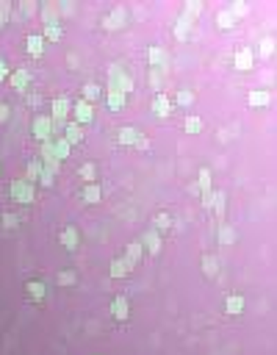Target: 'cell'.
I'll return each instance as SVG.
<instances>
[{
    "label": "cell",
    "mask_w": 277,
    "mask_h": 355,
    "mask_svg": "<svg viewBox=\"0 0 277 355\" xmlns=\"http://www.w3.org/2000/svg\"><path fill=\"white\" fill-rule=\"evenodd\" d=\"M8 192H12V197L17 200V203L28 205V203H34V194H36V186H34L30 181H25V178H22V181H14Z\"/></svg>",
    "instance_id": "6da1fadb"
},
{
    "label": "cell",
    "mask_w": 277,
    "mask_h": 355,
    "mask_svg": "<svg viewBox=\"0 0 277 355\" xmlns=\"http://www.w3.org/2000/svg\"><path fill=\"white\" fill-rule=\"evenodd\" d=\"M108 89H120L122 95H130L133 92V78L125 73H120V70H111V78H108Z\"/></svg>",
    "instance_id": "7a4b0ae2"
},
{
    "label": "cell",
    "mask_w": 277,
    "mask_h": 355,
    "mask_svg": "<svg viewBox=\"0 0 277 355\" xmlns=\"http://www.w3.org/2000/svg\"><path fill=\"white\" fill-rule=\"evenodd\" d=\"M30 131H34V136H36V139L48 142L50 133H53V120H50V117H44V114L34 117V122H30Z\"/></svg>",
    "instance_id": "3957f363"
},
{
    "label": "cell",
    "mask_w": 277,
    "mask_h": 355,
    "mask_svg": "<svg viewBox=\"0 0 277 355\" xmlns=\"http://www.w3.org/2000/svg\"><path fill=\"white\" fill-rule=\"evenodd\" d=\"M111 313H114L116 322H128V319H130V300H128L125 294H116L114 300H111Z\"/></svg>",
    "instance_id": "277c9868"
},
{
    "label": "cell",
    "mask_w": 277,
    "mask_h": 355,
    "mask_svg": "<svg viewBox=\"0 0 277 355\" xmlns=\"http://www.w3.org/2000/svg\"><path fill=\"white\" fill-rule=\"evenodd\" d=\"M142 250H147L150 255H158L161 253V233H158L156 228H150V230H144V236H142Z\"/></svg>",
    "instance_id": "5b68a950"
},
{
    "label": "cell",
    "mask_w": 277,
    "mask_h": 355,
    "mask_svg": "<svg viewBox=\"0 0 277 355\" xmlns=\"http://www.w3.org/2000/svg\"><path fill=\"white\" fill-rule=\"evenodd\" d=\"M233 64H236V70H238V73H250V70L255 67V56H252V50H250V48H241L238 53L233 56Z\"/></svg>",
    "instance_id": "8992f818"
},
{
    "label": "cell",
    "mask_w": 277,
    "mask_h": 355,
    "mask_svg": "<svg viewBox=\"0 0 277 355\" xmlns=\"http://www.w3.org/2000/svg\"><path fill=\"white\" fill-rule=\"evenodd\" d=\"M8 84H12L17 92H28V86H30V73L25 70V67H20V70H12V73H8Z\"/></svg>",
    "instance_id": "52a82bcc"
},
{
    "label": "cell",
    "mask_w": 277,
    "mask_h": 355,
    "mask_svg": "<svg viewBox=\"0 0 277 355\" xmlns=\"http://www.w3.org/2000/svg\"><path fill=\"white\" fill-rule=\"evenodd\" d=\"M72 114H75L72 122H78V125H86V122L94 120V109H92L86 100H78V103H75V106H72Z\"/></svg>",
    "instance_id": "ba28073f"
},
{
    "label": "cell",
    "mask_w": 277,
    "mask_h": 355,
    "mask_svg": "<svg viewBox=\"0 0 277 355\" xmlns=\"http://www.w3.org/2000/svg\"><path fill=\"white\" fill-rule=\"evenodd\" d=\"M152 114L156 117H169L172 114V100H169V95H164V92H158L156 97H152Z\"/></svg>",
    "instance_id": "9c48e42d"
},
{
    "label": "cell",
    "mask_w": 277,
    "mask_h": 355,
    "mask_svg": "<svg viewBox=\"0 0 277 355\" xmlns=\"http://www.w3.org/2000/svg\"><path fill=\"white\" fill-rule=\"evenodd\" d=\"M58 241H61V247H66V250H75V247H78V241H80L78 228H75V225H66V228L58 233Z\"/></svg>",
    "instance_id": "30bf717a"
},
{
    "label": "cell",
    "mask_w": 277,
    "mask_h": 355,
    "mask_svg": "<svg viewBox=\"0 0 277 355\" xmlns=\"http://www.w3.org/2000/svg\"><path fill=\"white\" fill-rule=\"evenodd\" d=\"M25 294H28L30 302H42L48 297V286L42 280H30V283H25Z\"/></svg>",
    "instance_id": "8fae6325"
},
{
    "label": "cell",
    "mask_w": 277,
    "mask_h": 355,
    "mask_svg": "<svg viewBox=\"0 0 277 355\" xmlns=\"http://www.w3.org/2000/svg\"><path fill=\"white\" fill-rule=\"evenodd\" d=\"M142 253H144V250H142V244H138V241H130V244H128L125 255H122V261L128 264V269L138 266V261H142Z\"/></svg>",
    "instance_id": "7c38bea8"
},
{
    "label": "cell",
    "mask_w": 277,
    "mask_h": 355,
    "mask_svg": "<svg viewBox=\"0 0 277 355\" xmlns=\"http://www.w3.org/2000/svg\"><path fill=\"white\" fill-rule=\"evenodd\" d=\"M50 106H53V117H50V120H53V122H64L66 114H70V100H66V97H53Z\"/></svg>",
    "instance_id": "4fadbf2b"
},
{
    "label": "cell",
    "mask_w": 277,
    "mask_h": 355,
    "mask_svg": "<svg viewBox=\"0 0 277 355\" xmlns=\"http://www.w3.org/2000/svg\"><path fill=\"white\" fill-rule=\"evenodd\" d=\"M64 139L70 142V145H80V142H84V125H78V122H66L64 125Z\"/></svg>",
    "instance_id": "5bb4252c"
},
{
    "label": "cell",
    "mask_w": 277,
    "mask_h": 355,
    "mask_svg": "<svg viewBox=\"0 0 277 355\" xmlns=\"http://www.w3.org/2000/svg\"><path fill=\"white\" fill-rule=\"evenodd\" d=\"M106 103H108L111 111H122L125 109V103H128V95H122L120 89H108L106 92Z\"/></svg>",
    "instance_id": "9a60e30c"
},
{
    "label": "cell",
    "mask_w": 277,
    "mask_h": 355,
    "mask_svg": "<svg viewBox=\"0 0 277 355\" xmlns=\"http://www.w3.org/2000/svg\"><path fill=\"white\" fill-rule=\"evenodd\" d=\"M80 197H84V203H89V205H94V203H100V197H102V189H100V183H86L84 186V192H80Z\"/></svg>",
    "instance_id": "2e32d148"
},
{
    "label": "cell",
    "mask_w": 277,
    "mask_h": 355,
    "mask_svg": "<svg viewBox=\"0 0 277 355\" xmlns=\"http://www.w3.org/2000/svg\"><path fill=\"white\" fill-rule=\"evenodd\" d=\"M236 230H233V225H219V233H216V241L219 244H224V247H230V244H236Z\"/></svg>",
    "instance_id": "e0dca14e"
},
{
    "label": "cell",
    "mask_w": 277,
    "mask_h": 355,
    "mask_svg": "<svg viewBox=\"0 0 277 355\" xmlns=\"http://www.w3.org/2000/svg\"><path fill=\"white\" fill-rule=\"evenodd\" d=\"M224 311H228L230 316H238V313L244 311V297H241V294H230L228 300H224Z\"/></svg>",
    "instance_id": "ac0fdd59"
},
{
    "label": "cell",
    "mask_w": 277,
    "mask_h": 355,
    "mask_svg": "<svg viewBox=\"0 0 277 355\" xmlns=\"http://www.w3.org/2000/svg\"><path fill=\"white\" fill-rule=\"evenodd\" d=\"M247 103L252 106V109H264V106H269V92L252 89V92H250V97H247Z\"/></svg>",
    "instance_id": "d6986e66"
},
{
    "label": "cell",
    "mask_w": 277,
    "mask_h": 355,
    "mask_svg": "<svg viewBox=\"0 0 277 355\" xmlns=\"http://www.w3.org/2000/svg\"><path fill=\"white\" fill-rule=\"evenodd\" d=\"M25 45H28V53L30 56H42L44 53V39L39 37V34H30V37L25 39Z\"/></svg>",
    "instance_id": "ffe728a7"
},
{
    "label": "cell",
    "mask_w": 277,
    "mask_h": 355,
    "mask_svg": "<svg viewBox=\"0 0 277 355\" xmlns=\"http://www.w3.org/2000/svg\"><path fill=\"white\" fill-rule=\"evenodd\" d=\"M53 150H56V158H58V161H64V158H70V153H72V145L61 136V139H56V142H53Z\"/></svg>",
    "instance_id": "44dd1931"
},
{
    "label": "cell",
    "mask_w": 277,
    "mask_h": 355,
    "mask_svg": "<svg viewBox=\"0 0 277 355\" xmlns=\"http://www.w3.org/2000/svg\"><path fill=\"white\" fill-rule=\"evenodd\" d=\"M138 136H142V133H138L136 128H120V136H116V142H120V145H136Z\"/></svg>",
    "instance_id": "7402d4cb"
},
{
    "label": "cell",
    "mask_w": 277,
    "mask_h": 355,
    "mask_svg": "<svg viewBox=\"0 0 277 355\" xmlns=\"http://www.w3.org/2000/svg\"><path fill=\"white\" fill-rule=\"evenodd\" d=\"M122 23H125V9L116 6L114 12H111L108 17H106V28H120Z\"/></svg>",
    "instance_id": "603a6c76"
},
{
    "label": "cell",
    "mask_w": 277,
    "mask_h": 355,
    "mask_svg": "<svg viewBox=\"0 0 277 355\" xmlns=\"http://www.w3.org/2000/svg\"><path fill=\"white\" fill-rule=\"evenodd\" d=\"M188 31H192V17L183 14V17L178 20V25H175V37L178 39H188Z\"/></svg>",
    "instance_id": "cb8c5ba5"
},
{
    "label": "cell",
    "mask_w": 277,
    "mask_h": 355,
    "mask_svg": "<svg viewBox=\"0 0 277 355\" xmlns=\"http://www.w3.org/2000/svg\"><path fill=\"white\" fill-rule=\"evenodd\" d=\"M39 175H42V161L39 158H34V161H28V169H25V181H39Z\"/></svg>",
    "instance_id": "d4e9b609"
},
{
    "label": "cell",
    "mask_w": 277,
    "mask_h": 355,
    "mask_svg": "<svg viewBox=\"0 0 277 355\" xmlns=\"http://www.w3.org/2000/svg\"><path fill=\"white\" fill-rule=\"evenodd\" d=\"M183 131H186V133H194V136H197V133L202 131V120H200L197 114H188L186 122H183Z\"/></svg>",
    "instance_id": "484cf974"
},
{
    "label": "cell",
    "mask_w": 277,
    "mask_h": 355,
    "mask_svg": "<svg viewBox=\"0 0 277 355\" xmlns=\"http://www.w3.org/2000/svg\"><path fill=\"white\" fill-rule=\"evenodd\" d=\"M128 272H130V269H128V264L122 258L111 261V277H116V280H120V277H128Z\"/></svg>",
    "instance_id": "4316f807"
},
{
    "label": "cell",
    "mask_w": 277,
    "mask_h": 355,
    "mask_svg": "<svg viewBox=\"0 0 277 355\" xmlns=\"http://www.w3.org/2000/svg\"><path fill=\"white\" fill-rule=\"evenodd\" d=\"M152 225H156V230H166V228H172V214H166V211H158L156 219H152Z\"/></svg>",
    "instance_id": "83f0119b"
},
{
    "label": "cell",
    "mask_w": 277,
    "mask_h": 355,
    "mask_svg": "<svg viewBox=\"0 0 277 355\" xmlns=\"http://www.w3.org/2000/svg\"><path fill=\"white\" fill-rule=\"evenodd\" d=\"M100 92H102V89H100L97 84H86V86H84V97H80V100H86V103L92 106V103L100 97Z\"/></svg>",
    "instance_id": "f1b7e54d"
},
{
    "label": "cell",
    "mask_w": 277,
    "mask_h": 355,
    "mask_svg": "<svg viewBox=\"0 0 277 355\" xmlns=\"http://www.w3.org/2000/svg\"><path fill=\"white\" fill-rule=\"evenodd\" d=\"M211 208H216V217H224V192H214L211 194Z\"/></svg>",
    "instance_id": "f546056e"
},
{
    "label": "cell",
    "mask_w": 277,
    "mask_h": 355,
    "mask_svg": "<svg viewBox=\"0 0 277 355\" xmlns=\"http://www.w3.org/2000/svg\"><path fill=\"white\" fill-rule=\"evenodd\" d=\"M78 175H80V178H84V181H86V183H94V175H97V167H94V164H89V161H86V164H80V169H78Z\"/></svg>",
    "instance_id": "4dcf8cb0"
},
{
    "label": "cell",
    "mask_w": 277,
    "mask_h": 355,
    "mask_svg": "<svg viewBox=\"0 0 277 355\" xmlns=\"http://www.w3.org/2000/svg\"><path fill=\"white\" fill-rule=\"evenodd\" d=\"M61 34H64V31H61V25H58V23H53V25H44V37H42V39H50V42H58V39H61Z\"/></svg>",
    "instance_id": "1f68e13d"
},
{
    "label": "cell",
    "mask_w": 277,
    "mask_h": 355,
    "mask_svg": "<svg viewBox=\"0 0 277 355\" xmlns=\"http://www.w3.org/2000/svg\"><path fill=\"white\" fill-rule=\"evenodd\" d=\"M202 269H205V275H208V277H214L219 272V261L214 258V255H205V258H202Z\"/></svg>",
    "instance_id": "d6a6232c"
},
{
    "label": "cell",
    "mask_w": 277,
    "mask_h": 355,
    "mask_svg": "<svg viewBox=\"0 0 277 355\" xmlns=\"http://www.w3.org/2000/svg\"><path fill=\"white\" fill-rule=\"evenodd\" d=\"M147 61H150V64H166V53H164L161 48H150L147 50Z\"/></svg>",
    "instance_id": "836d02e7"
},
{
    "label": "cell",
    "mask_w": 277,
    "mask_h": 355,
    "mask_svg": "<svg viewBox=\"0 0 277 355\" xmlns=\"http://www.w3.org/2000/svg\"><path fill=\"white\" fill-rule=\"evenodd\" d=\"M216 23H219V28L230 31V28H233V25H236V17H233V14H230V9H228V12H219Z\"/></svg>",
    "instance_id": "e575fe53"
},
{
    "label": "cell",
    "mask_w": 277,
    "mask_h": 355,
    "mask_svg": "<svg viewBox=\"0 0 277 355\" xmlns=\"http://www.w3.org/2000/svg\"><path fill=\"white\" fill-rule=\"evenodd\" d=\"M272 50H274V42H272V39H264V42L258 45V50H252V56H272Z\"/></svg>",
    "instance_id": "d590c367"
},
{
    "label": "cell",
    "mask_w": 277,
    "mask_h": 355,
    "mask_svg": "<svg viewBox=\"0 0 277 355\" xmlns=\"http://www.w3.org/2000/svg\"><path fill=\"white\" fill-rule=\"evenodd\" d=\"M194 103V92L192 89H180L178 92V106H192Z\"/></svg>",
    "instance_id": "8d00e7d4"
},
{
    "label": "cell",
    "mask_w": 277,
    "mask_h": 355,
    "mask_svg": "<svg viewBox=\"0 0 277 355\" xmlns=\"http://www.w3.org/2000/svg\"><path fill=\"white\" fill-rule=\"evenodd\" d=\"M75 280H78V275H75V272H70V269L58 275V283H61V286H72Z\"/></svg>",
    "instance_id": "74e56055"
},
{
    "label": "cell",
    "mask_w": 277,
    "mask_h": 355,
    "mask_svg": "<svg viewBox=\"0 0 277 355\" xmlns=\"http://www.w3.org/2000/svg\"><path fill=\"white\" fill-rule=\"evenodd\" d=\"M247 12H250V6H247V3H233V6H230V14H233L236 20H238V17H244Z\"/></svg>",
    "instance_id": "f35d334b"
},
{
    "label": "cell",
    "mask_w": 277,
    "mask_h": 355,
    "mask_svg": "<svg viewBox=\"0 0 277 355\" xmlns=\"http://www.w3.org/2000/svg\"><path fill=\"white\" fill-rule=\"evenodd\" d=\"M53 178H56V175H53V172H48V169L42 167V175H39V183H42L44 189H50V186H53Z\"/></svg>",
    "instance_id": "ab89813d"
},
{
    "label": "cell",
    "mask_w": 277,
    "mask_h": 355,
    "mask_svg": "<svg viewBox=\"0 0 277 355\" xmlns=\"http://www.w3.org/2000/svg\"><path fill=\"white\" fill-rule=\"evenodd\" d=\"M200 12H202V3H188L186 12H183V14H188V17H197Z\"/></svg>",
    "instance_id": "60d3db41"
},
{
    "label": "cell",
    "mask_w": 277,
    "mask_h": 355,
    "mask_svg": "<svg viewBox=\"0 0 277 355\" xmlns=\"http://www.w3.org/2000/svg\"><path fill=\"white\" fill-rule=\"evenodd\" d=\"M8 14H12V3H0V25L8 20Z\"/></svg>",
    "instance_id": "b9f144b4"
},
{
    "label": "cell",
    "mask_w": 277,
    "mask_h": 355,
    "mask_svg": "<svg viewBox=\"0 0 277 355\" xmlns=\"http://www.w3.org/2000/svg\"><path fill=\"white\" fill-rule=\"evenodd\" d=\"M136 147H138V150H150V139H147L144 133H142V136L136 139Z\"/></svg>",
    "instance_id": "7bdbcfd3"
},
{
    "label": "cell",
    "mask_w": 277,
    "mask_h": 355,
    "mask_svg": "<svg viewBox=\"0 0 277 355\" xmlns=\"http://www.w3.org/2000/svg\"><path fill=\"white\" fill-rule=\"evenodd\" d=\"M28 106L30 109H39L42 106V95H28Z\"/></svg>",
    "instance_id": "ee69618b"
},
{
    "label": "cell",
    "mask_w": 277,
    "mask_h": 355,
    "mask_svg": "<svg viewBox=\"0 0 277 355\" xmlns=\"http://www.w3.org/2000/svg\"><path fill=\"white\" fill-rule=\"evenodd\" d=\"M3 225L6 228H17V217L14 214H3Z\"/></svg>",
    "instance_id": "f6af8a7d"
},
{
    "label": "cell",
    "mask_w": 277,
    "mask_h": 355,
    "mask_svg": "<svg viewBox=\"0 0 277 355\" xmlns=\"http://www.w3.org/2000/svg\"><path fill=\"white\" fill-rule=\"evenodd\" d=\"M6 78H8V64L0 59V81H6Z\"/></svg>",
    "instance_id": "bcb514c9"
},
{
    "label": "cell",
    "mask_w": 277,
    "mask_h": 355,
    "mask_svg": "<svg viewBox=\"0 0 277 355\" xmlns=\"http://www.w3.org/2000/svg\"><path fill=\"white\" fill-rule=\"evenodd\" d=\"M8 120V106L6 103H0V122H6Z\"/></svg>",
    "instance_id": "7dc6e473"
},
{
    "label": "cell",
    "mask_w": 277,
    "mask_h": 355,
    "mask_svg": "<svg viewBox=\"0 0 277 355\" xmlns=\"http://www.w3.org/2000/svg\"><path fill=\"white\" fill-rule=\"evenodd\" d=\"M0 172H3V164H0Z\"/></svg>",
    "instance_id": "c3c4849f"
},
{
    "label": "cell",
    "mask_w": 277,
    "mask_h": 355,
    "mask_svg": "<svg viewBox=\"0 0 277 355\" xmlns=\"http://www.w3.org/2000/svg\"><path fill=\"white\" fill-rule=\"evenodd\" d=\"M97 355H100V352H97Z\"/></svg>",
    "instance_id": "681fc988"
}]
</instances>
